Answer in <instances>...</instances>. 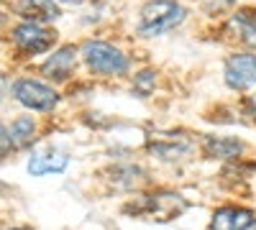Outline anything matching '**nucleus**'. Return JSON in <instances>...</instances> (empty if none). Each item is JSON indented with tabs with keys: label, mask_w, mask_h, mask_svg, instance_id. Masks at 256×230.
I'll use <instances>...</instances> for the list:
<instances>
[{
	"label": "nucleus",
	"mask_w": 256,
	"mask_h": 230,
	"mask_svg": "<svg viewBox=\"0 0 256 230\" xmlns=\"http://www.w3.org/2000/svg\"><path fill=\"white\" fill-rule=\"evenodd\" d=\"M6 90H8V82H6V77H3V74H0V97L6 95Z\"/></svg>",
	"instance_id": "6ab92c4d"
},
{
	"label": "nucleus",
	"mask_w": 256,
	"mask_h": 230,
	"mask_svg": "<svg viewBox=\"0 0 256 230\" xmlns=\"http://www.w3.org/2000/svg\"><path fill=\"white\" fill-rule=\"evenodd\" d=\"M16 149H13V143H10V136H8V128L6 125H0V159H6L10 156Z\"/></svg>",
	"instance_id": "f3484780"
},
{
	"label": "nucleus",
	"mask_w": 256,
	"mask_h": 230,
	"mask_svg": "<svg viewBox=\"0 0 256 230\" xmlns=\"http://www.w3.org/2000/svg\"><path fill=\"white\" fill-rule=\"evenodd\" d=\"M184 8L174 0H154L141 8V26L138 33L141 36H162L166 31L177 28L184 20Z\"/></svg>",
	"instance_id": "7ed1b4c3"
},
{
	"label": "nucleus",
	"mask_w": 256,
	"mask_h": 230,
	"mask_svg": "<svg viewBox=\"0 0 256 230\" xmlns=\"http://www.w3.org/2000/svg\"><path fill=\"white\" fill-rule=\"evenodd\" d=\"M244 108H246V115H251V118L256 120V95H248V97H246Z\"/></svg>",
	"instance_id": "a211bd4d"
},
{
	"label": "nucleus",
	"mask_w": 256,
	"mask_h": 230,
	"mask_svg": "<svg viewBox=\"0 0 256 230\" xmlns=\"http://www.w3.org/2000/svg\"><path fill=\"white\" fill-rule=\"evenodd\" d=\"M10 92H13V100L20 102L24 108L28 110H36V113H49L56 108L59 102V95L54 87H49L46 82H38V79H16L10 85Z\"/></svg>",
	"instance_id": "20e7f679"
},
{
	"label": "nucleus",
	"mask_w": 256,
	"mask_h": 230,
	"mask_svg": "<svg viewBox=\"0 0 256 230\" xmlns=\"http://www.w3.org/2000/svg\"><path fill=\"white\" fill-rule=\"evenodd\" d=\"M13 46L24 56H36L44 54L56 44V33L41 23H31V20H20V23L10 31Z\"/></svg>",
	"instance_id": "39448f33"
},
{
	"label": "nucleus",
	"mask_w": 256,
	"mask_h": 230,
	"mask_svg": "<svg viewBox=\"0 0 256 230\" xmlns=\"http://www.w3.org/2000/svg\"><path fill=\"white\" fill-rule=\"evenodd\" d=\"M251 220H254V213L248 207L228 205V207H220V210L212 213L210 230H244Z\"/></svg>",
	"instance_id": "9d476101"
},
{
	"label": "nucleus",
	"mask_w": 256,
	"mask_h": 230,
	"mask_svg": "<svg viewBox=\"0 0 256 230\" xmlns=\"http://www.w3.org/2000/svg\"><path fill=\"white\" fill-rule=\"evenodd\" d=\"M136 92L141 95V97H146L148 92H152V87H154V72H141L138 77H136Z\"/></svg>",
	"instance_id": "dca6fc26"
},
{
	"label": "nucleus",
	"mask_w": 256,
	"mask_h": 230,
	"mask_svg": "<svg viewBox=\"0 0 256 230\" xmlns=\"http://www.w3.org/2000/svg\"><path fill=\"white\" fill-rule=\"evenodd\" d=\"M8 230H31V228H8Z\"/></svg>",
	"instance_id": "5701e85b"
},
{
	"label": "nucleus",
	"mask_w": 256,
	"mask_h": 230,
	"mask_svg": "<svg viewBox=\"0 0 256 230\" xmlns=\"http://www.w3.org/2000/svg\"><path fill=\"white\" fill-rule=\"evenodd\" d=\"M8 136H10L13 149H28L36 141V120L31 115H18L8 125Z\"/></svg>",
	"instance_id": "ddd939ff"
},
{
	"label": "nucleus",
	"mask_w": 256,
	"mask_h": 230,
	"mask_svg": "<svg viewBox=\"0 0 256 230\" xmlns=\"http://www.w3.org/2000/svg\"><path fill=\"white\" fill-rule=\"evenodd\" d=\"M113 177V184L116 187H123V190H134V187H138V182H144V172L138 169V166H116V169L110 172Z\"/></svg>",
	"instance_id": "4468645a"
},
{
	"label": "nucleus",
	"mask_w": 256,
	"mask_h": 230,
	"mask_svg": "<svg viewBox=\"0 0 256 230\" xmlns=\"http://www.w3.org/2000/svg\"><path fill=\"white\" fill-rule=\"evenodd\" d=\"M202 154L208 159H236V156L244 154V143L238 138L205 136L202 138Z\"/></svg>",
	"instance_id": "9b49d317"
},
{
	"label": "nucleus",
	"mask_w": 256,
	"mask_h": 230,
	"mask_svg": "<svg viewBox=\"0 0 256 230\" xmlns=\"http://www.w3.org/2000/svg\"><path fill=\"white\" fill-rule=\"evenodd\" d=\"M77 54H80V49L72 46V44L62 46L59 51H54L44 64H41V74H44L46 79H52V82L70 79L72 72H74V64H77Z\"/></svg>",
	"instance_id": "0eeeda50"
},
{
	"label": "nucleus",
	"mask_w": 256,
	"mask_h": 230,
	"mask_svg": "<svg viewBox=\"0 0 256 230\" xmlns=\"http://www.w3.org/2000/svg\"><path fill=\"white\" fill-rule=\"evenodd\" d=\"M84 64L100 77H120L128 72V56L105 41H84L80 49Z\"/></svg>",
	"instance_id": "f03ea898"
},
{
	"label": "nucleus",
	"mask_w": 256,
	"mask_h": 230,
	"mask_svg": "<svg viewBox=\"0 0 256 230\" xmlns=\"http://www.w3.org/2000/svg\"><path fill=\"white\" fill-rule=\"evenodd\" d=\"M123 210L134 213L136 218L169 223V220L180 218L187 210V200L182 195H177V192H152V195H141L131 205H126Z\"/></svg>",
	"instance_id": "f257e3e1"
},
{
	"label": "nucleus",
	"mask_w": 256,
	"mask_h": 230,
	"mask_svg": "<svg viewBox=\"0 0 256 230\" xmlns=\"http://www.w3.org/2000/svg\"><path fill=\"white\" fill-rule=\"evenodd\" d=\"M6 23H8V13L0 8V26H6Z\"/></svg>",
	"instance_id": "aec40b11"
},
{
	"label": "nucleus",
	"mask_w": 256,
	"mask_h": 230,
	"mask_svg": "<svg viewBox=\"0 0 256 230\" xmlns=\"http://www.w3.org/2000/svg\"><path fill=\"white\" fill-rule=\"evenodd\" d=\"M16 13L24 20L41 23V26L52 23V20H56L62 15L56 0H18V3H16Z\"/></svg>",
	"instance_id": "1a4fd4ad"
},
{
	"label": "nucleus",
	"mask_w": 256,
	"mask_h": 230,
	"mask_svg": "<svg viewBox=\"0 0 256 230\" xmlns=\"http://www.w3.org/2000/svg\"><path fill=\"white\" fill-rule=\"evenodd\" d=\"M226 85L230 90H248L256 85V56L254 54H233L226 59Z\"/></svg>",
	"instance_id": "423d86ee"
},
{
	"label": "nucleus",
	"mask_w": 256,
	"mask_h": 230,
	"mask_svg": "<svg viewBox=\"0 0 256 230\" xmlns=\"http://www.w3.org/2000/svg\"><path fill=\"white\" fill-rule=\"evenodd\" d=\"M148 151H152L154 156H159V159H164V161H177V159H182L187 151H190V146L187 143H162V141H152L148 143Z\"/></svg>",
	"instance_id": "2eb2a0df"
},
{
	"label": "nucleus",
	"mask_w": 256,
	"mask_h": 230,
	"mask_svg": "<svg viewBox=\"0 0 256 230\" xmlns=\"http://www.w3.org/2000/svg\"><path fill=\"white\" fill-rule=\"evenodd\" d=\"M56 3H67V5H80V3H84V0H56Z\"/></svg>",
	"instance_id": "412c9836"
},
{
	"label": "nucleus",
	"mask_w": 256,
	"mask_h": 230,
	"mask_svg": "<svg viewBox=\"0 0 256 230\" xmlns=\"http://www.w3.org/2000/svg\"><path fill=\"white\" fill-rule=\"evenodd\" d=\"M70 164V156L49 146V149H38L28 159V174L34 177H44V174H62Z\"/></svg>",
	"instance_id": "6e6552de"
},
{
	"label": "nucleus",
	"mask_w": 256,
	"mask_h": 230,
	"mask_svg": "<svg viewBox=\"0 0 256 230\" xmlns=\"http://www.w3.org/2000/svg\"><path fill=\"white\" fill-rule=\"evenodd\" d=\"M244 230H256V220H251V223H248V225H246Z\"/></svg>",
	"instance_id": "4be33fe9"
},
{
	"label": "nucleus",
	"mask_w": 256,
	"mask_h": 230,
	"mask_svg": "<svg viewBox=\"0 0 256 230\" xmlns=\"http://www.w3.org/2000/svg\"><path fill=\"white\" fill-rule=\"evenodd\" d=\"M228 28L236 33L246 46L256 49V10H251V8L236 10L233 18H230V23H228Z\"/></svg>",
	"instance_id": "f8f14e48"
}]
</instances>
